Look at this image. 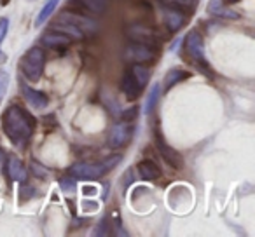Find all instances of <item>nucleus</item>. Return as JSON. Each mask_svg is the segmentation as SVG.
I'll return each mask as SVG.
<instances>
[{
  "mask_svg": "<svg viewBox=\"0 0 255 237\" xmlns=\"http://www.w3.org/2000/svg\"><path fill=\"white\" fill-rule=\"evenodd\" d=\"M2 129L14 145H23L35 129V119L18 105H11L2 117Z\"/></svg>",
  "mask_w": 255,
  "mask_h": 237,
  "instance_id": "f257e3e1",
  "label": "nucleus"
},
{
  "mask_svg": "<svg viewBox=\"0 0 255 237\" xmlns=\"http://www.w3.org/2000/svg\"><path fill=\"white\" fill-rule=\"evenodd\" d=\"M121 159H123L121 156H110L100 162H77L70 167V173L79 180H96L114 169L121 162Z\"/></svg>",
  "mask_w": 255,
  "mask_h": 237,
  "instance_id": "f03ea898",
  "label": "nucleus"
},
{
  "mask_svg": "<svg viewBox=\"0 0 255 237\" xmlns=\"http://www.w3.org/2000/svg\"><path fill=\"white\" fill-rule=\"evenodd\" d=\"M185 53H187V56L192 60V63L198 65L199 70L205 72L208 77H213V72L210 70L208 61H206V56H205L203 37L199 35V32H196V30L189 32L187 37H185Z\"/></svg>",
  "mask_w": 255,
  "mask_h": 237,
  "instance_id": "7ed1b4c3",
  "label": "nucleus"
},
{
  "mask_svg": "<svg viewBox=\"0 0 255 237\" xmlns=\"http://www.w3.org/2000/svg\"><path fill=\"white\" fill-rule=\"evenodd\" d=\"M44 61H46V54H44L42 47H32L26 51V54L21 58V72L30 82H39L44 72Z\"/></svg>",
  "mask_w": 255,
  "mask_h": 237,
  "instance_id": "20e7f679",
  "label": "nucleus"
},
{
  "mask_svg": "<svg viewBox=\"0 0 255 237\" xmlns=\"http://www.w3.org/2000/svg\"><path fill=\"white\" fill-rule=\"evenodd\" d=\"M156 49L157 47L145 46V44L129 42L124 49V58L131 63H152L156 60Z\"/></svg>",
  "mask_w": 255,
  "mask_h": 237,
  "instance_id": "39448f33",
  "label": "nucleus"
},
{
  "mask_svg": "<svg viewBox=\"0 0 255 237\" xmlns=\"http://www.w3.org/2000/svg\"><path fill=\"white\" fill-rule=\"evenodd\" d=\"M126 35L129 39V42L145 44V46H152V47L159 46V37H157L156 30L149 28L145 25H131L126 30Z\"/></svg>",
  "mask_w": 255,
  "mask_h": 237,
  "instance_id": "423d86ee",
  "label": "nucleus"
},
{
  "mask_svg": "<svg viewBox=\"0 0 255 237\" xmlns=\"http://www.w3.org/2000/svg\"><path fill=\"white\" fill-rule=\"evenodd\" d=\"M154 138H156V147H157V150H159L161 157H163V159L166 160L171 167H175V169H182V167H184V159H182V156L177 152V150L171 149V145H168L166 140H164V136H163V133H161L159 129H156Z\"/></svg>",
  "mask_w": 255,
  "mask_h": 237,
  "instance_id": "0eeeda50",
  "label": "nucleus"
},
{
  "mask_svg": "<svg viewBox=\"0 0 255 237\" xmlns=\"http://www.w3.org/2000/svg\"><path fill=\"white\" fill-rule=\"evenodd\" d=\"M131 135H133V128L129 124H126V122L116 124L109 135V147L110 149H123L131 140Z\"/></svg>",
  "mask_w": 255,
  "mask_h": 237,
  "instance_id": "6e6552de",
  "label": "nucleus"
},
{
  "mask_svg": "<svg viewBox=\"0 0 255 237\" xmlns=\"http://www.w3.org/2000/svg\"><path fill=\"white\" fill-rule=\"evenodd\" d=\"M58 19H60V21L70 23V25L77 26L79 30H82V32H84V35L96 32V25H95V23H93L91 19L84 18V16L77 14V12H61Z\"/></svg>",
  "mask_w": 255,
  "mask_h": 237,
  "instance_id": "1a4fd4ad",
  "label": "nucleus"
},
{
  "mask_svg": "<svg viewBox=\"0 0 255 237\" xmlns=\"http://www.w3.org/2000/svg\"><path fill=\"white\" fill-rule=\"evenodd\" d=\"M121 91H123V94L126 96L128 101H135V99L142 94L143 87L136 82V79L133 77L131 72L128 70L126 74H124L123 80H121Z\"/></svg>",
  "mask_w": 255,
  "mask_h": 237,
  "instance_id": "9d476101",
  "label": "nucleus"
},
{
  "mask_svg": "<svg viewBox=\"0 0 255 237\" xmlns=\"http://www.w3.org/2000/svg\"><path fill=\"white\" fill-rule=\"evenodd\" d=\"M184 23H185L184 11H180V9H177V7H171V5L164 7V25H166V28L170 30L171 33L178 32V30L184 26Z\"/></svg>",
  "mask_w": 255,
  "mask_h": 237,
  "instance_id": "9b49d317",
  "label": "nucleus"
},
{
  "mask_svg": "<svg viewBox=\"0 0 255 237\" xmlns=\"http://www.w3.org/2000/svg\"><path fill=\"white\" fill-rule=\"evenodd\" d=\"M21 89H23V96H25V99L33 106V108H46L47 106L49 99H47V96L44 94V92L28 87V85H25V84L21 85Z\"/></svg>",
  "mask_w": 255,
  "mask_h": 237,
  "instance_id": "f8f14e48",
  "label": "nucleus"
},
{
  "mask_svg": "<svg viewBox=\"0 0 255 237\" xmlns=\"http://www.w3.org/2000/svg\"><path fill=\"white\" fill-rule=\"evenodd\" d=\"M42 44L46 47H51V49H60V47L70 46L72 39L61 32H49L46 35H42Z\"/></svg>",
  "mask_w": 255,
  "mask_h": 237,
  "instance_id": "ddd939ff",
  "label": "nucleus"
},
{
  "mask_svg": "<svg viewBox=\"0 0 255 237\" xmlns=\"http://www.w3.org/2000/svg\"><path fill=\"white\" fill-rule=\"evenodd\" d=\"M7 173L11 176L12 181H25L28 173H26V167L23 166V162L18 157H9L7 160Z\"/></svg>",
  "mask_w": 255,
  "mask_h": 237,
  "instance_id": "4468645a",
  "label": "nucleus"
},
{
  "mask_svg": "<svg viewBox=\"0 0 255 237\" xmlns=\"http://www.w3.org/2000/svg\"><path fill=\"white\" fill-rule=\"evenodd\" d=\"M138 173H140V176L147 181L156 180V178L161 176L159 166H157L156 162H152V160H142V162L138 164Z\"/></svg>",
  "mask_w": 255,
  "mask_h": 237,
  "instance_id": "2eb2a0df",
  "label": "nucleus"
},
{
  "mask_svg": "<svg viewBox=\"0 0 255 237\" xmlns=\"http://www.w3.org/2000/svg\"><path fill=\"white\" fill-rule=\"evenodd\" d=\"M54 30H58V32L65 33V35L70 37L72 40H82V39L86 37V35H84V32H82V30H79L77 26L70 25V23L60 21V19H58V23L54 25Z\"/></svg>",
  "mask_w": 255,
  "mask_h": 237,
  "instance_id": "dca6fc26",
  "label": "nucleus"
},
{
  "mask_svg": "<svg viewBox=\"0 0 255 237\" xmlns=\"http://www.w3.org/2000/svg\"><path fill=\"white\" fill-rule=\"evenodd\" d=\"M187 77H191V74L185 72L184 68H173V70L168 72L166 79H164V87H166V91H168V89H171L173 85H177L178 82L185 80Z\"/></svg>",
  "mask_w": 255,
  "mask_h": 237,
  "instance_id": "f3484780",
  "label": "nucleus"
},
{
  "mask_svg": "<svg viewBox=\"0 0 255 237\" xmlns=\"http://www.w3.org/2000/svg\"><path fill=\"white\" fill-rule=\"evenodd\" d=\"M129 72L133 74V77L136 79V82H138L142 87H145L147 84H149V79H150V70L147 67H143L142 63H133L131 68H129Z\"/></svg>",
  "mask_w": 255,
  "mask_h": 237,
  "instance_id": "a211bd4d",
  "label": "nucleus"
},
{
  "mask_svg": "<svg viewBox=\"0 0 255 237\" xmlns=\"http://www.w3.org/2000/svg\"><path fill=\"white\" fill-rule=\"evenodd\" d=\"M75 2L84 9H88V11L95 12V14L105 12L107 5H109V0H75Z\"/></svg>",
  "mask_w": 255,
  "mask_h": 237,
  "instance_id": "6ab92c4d",
  "label": "nucleus"
},
{
  "mask_svg": "<svg viewBox=\"0 0 255 237\" xmlns=\"http://www.w3.org/2000/svg\"><path fill=\"white\" fill-rule=\"evenodd\" d=\"M58 4H60V0H49V2H47V4L42 7V11L39 12V16H37L35 26H42L44 23H46L47 19L51 18V14L54 12V9H56Z\"/></svg>",
  "mask_w": 255,
  "mask_h": 237,
  "instance_id": "aec40b11",
  "label": "nucleus"
},
{
  "mask_svg": "<svg viewBox=\"0 0 255 237\" xmlns=\"http://www.w3.org/2000/svg\"><path fill=\"white\" fill-rule=\"evenodd\" d=\"M159 96H161V85L159 84H156L152 87V91H150V94H149V98H147V103H145V108H143V112L149 115V113H152V110L156 108V105H157V99H159Z\"/></svg>",
  "mask_w": 255,
  "mask_h": 237,
  "instance_id": "412c9836",
  "label": "nucleus"
},
{
  "mask_svg": "<svg viewBox=\"0 0 255 237\" xmlns=\"http://www.w3.org/2000/svg\"><path fill=\"white\" fill-rule=\"evenodd\" d=\"M210 12H213V14H217V16H224V18H233V19L238 18L236 12L229 11V9H224L222 5H220V0H212V2H210Z\"/></svg>",
  "mask_w": 255,
  "mask_h": 237,
  "instance_id": "4be33fe9",
  "label": "nucleus"
},
{
  "mask_svg": "<svg viewBox=\"0 0 255 237\" xmlns=\"http://www.w3.org/2000/svg\"><path fill=\"white\" fill-rule=\"evenodd\" d=\"M196 0H164V5H171V7H177L180 11H184L185 7L187 9H194Z\"/></svg>",
  "mask_w": 255,
  "mask_h": 237,
  "instance_id": "5701e85b",
  "label": "nucleus"
},
{
  "mask_svg": "<svg viewBox=\"0 0 255 237\" xmlns=\"http://www.w3.org/2000/svg\"><path fill=\"white\" fill-rule=\"evenodd\" d=\"M7 87H9V74L4 70H0V103L4 99L5 92H7Z\"/></svg>",
  "mask_w": 255,
  "mask_h": 237,
  "instance_id": "b1692460",
  "label": "nucleus"
},
{
  "mask_svg": "<svg viewBox=\"0 0 255 237\" xmlns=\"http://www.w3.org/2000/svg\"><path fill=\"white\" fill-rule=\"evenodd\" d=\"M32 169H33V174L39 178H46L47 176V169L46 167H42L39 162H32Z\"/></svg>",
  "mask_w": 255,
  "mask_h": 237,
  "instance_id": "393cba45",
  "label": "nucleus"
},
{
  "mask_svg": "<svg viewBox=\"0 0 255 237\" xmlns=\"http://www.w3.org/2000/svg\"><path fill=\"white\" fill-rule=\"evenodd\" d=\"M96 236H107L109 234V218H103L98 225V230H96Z\"/></svg>",
  "mask_w": 255,
  "mask_h": 237,
  "instance_id": "a878e982",
  "label": "nucleus"
},
{
  "mask_svg": "<svg viewBox=\"0 0 255 237\" xmlns=\"http://www.w3.org/2000/svg\"><path fill=\"white\" fill-rule=\"evenodd\" d=\"M7 28H9V21L5 18H2L0 19V42L4 40L5 33H7Z\"/></svg>",
  "mask_w": 255,
  "mask_h": 237,
  "instance_id": "bb28decb",
  "label": "nucleus"
},
{
  "mask_svg": "<svg viewBox=\"0 0 255 237\" xmlns=\"http://www.w3.org/2000/svg\"><path fill=\"white\" fill-rule=\"evenodd\" d=\"M136 113H138V108H136V106H133L131 110H126V112L123 113V119H124V121H133V119L136 117Z\"/></svg>",
  "mask_w": 255,
  "mask_h": 237,
  "instance_id": "cd10ccee",
  "label": "nucleus"
},
{
  "mask_svg": "<svg viewBox=\"0 0 255 237\" xmlns=\"http://www.w3.org/2000/svg\"><path fill=\"white\" fill-rule=\"evenodd\" d=\"M60 185H61V188H63L65 192H70V190H74V188H75L74 180H67V178H65V180H61Z\"/></svg>",
  "mask_w": 255,
  "mask_h": 237,
  "instance_id": "c85d7f7f",
  "label": "nucleus"
},
{
  "mask_svg": "<svg viewBox=\"0 0 255 237\" xmlns=\"http://www.w3.org/2000/svg\"><path fill=\"white\" fill-rule=\"evenodd\" d=\"M2 166H4V150L0 149V169H2Z\"/></svg>",
  "mask_w": 255,
  "mask_h": 237,
  "instance_id": "c756f323",
  "label": "nucleus"
},
{
  "mask_svg": "<svg viewBox=\"0 0 255 237\" xmlns=\"http://www.w3.org/2000/svg\"><path fill=\"white\" fill-rule=\"evenodd\" d=\"M229 4H236V2H240V0H227Z\"/></svg>",
  "mask_w": 255,
  "mask_h": 237,
  "instance_id": "7c9ffc66",
  "label": "nucleus"
},
{
  "mask_svg": "<svg viewBox=\"0 0 255 237\" xmlns=\"http://www.w3.org/2000/svg\"><path fill=\"white\" fill-rule=\"evenodd\" d=\"M2 60H5V54H2V53H0V61H2Z\"/></svg>",
  "mask_w": 255,
  "mask_h": 237,
  "instance_id": "2f4dec72",
  "label": "nucleus"
}]
</instances>
